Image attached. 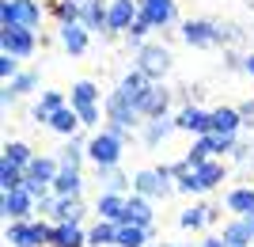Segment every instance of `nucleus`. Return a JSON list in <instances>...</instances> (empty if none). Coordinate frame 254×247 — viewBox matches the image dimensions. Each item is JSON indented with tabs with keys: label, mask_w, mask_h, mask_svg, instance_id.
<instances>
[{
	"label": "nucleus",
	"mask_w": 254,
	"mask_h": 247,
	"mask_svg": "<svg viewBox=\"0 0 254 247\" xmlns=\"http://www.w3.org/2000/svg\"><path fill=\"white\" fill-rule=\"evenodd\" d=\"M126 129H103V133H95V137L87 141V160L95 164V171H110V167H118L122 164V152H126Z\"/></svg>",
	"instance_id": "obj_1"
},
{
	"label": "nucleus",
	"mask_w": 254,
	"mask_h": 247,
	"mask_svg": "<svg viewBox=\"0 0 254 247\" xmlns=\"http://www.w3.org/2000/svg\"><path fill=\"white\" fill-rule=\"evenodd\" d=\"M224 179H228V167L212 156V160H205L201 167L179 175V179H175V190L179 194H205V190H212V186H220Z\"/></svg>",
	"instance_id": "obj_2"
},
{
	"label": "nucleus",
	"mask_w": 254,
	"mask_h": 247,
	"mask_svg": "<svg viewBox=\"0 0 254 247\" xmlns=\"http://www.w3.org/2000/svg\"><path fill=\"white\" fill-rule=\"evenodd\" d=\"M50 232L53 225H46V221H11L4 240L11 247H50Z\"/></svg>",
	"instance_id": "obj_3"
},
{
	"label": "nucleus",
	"mask_w": 254,
	"mask_h": 247,
	"mask_svg": "<svg viewBox=\"0 0 254 247\" xmlns=\"http://www.w3.org/2000/svg\"><path fill=\"white\" fill-rule=\"evenodd\" d=\"M171 179H175V171H171V167H144V171L133 175V190L156 202V198H167V194L175 190V186H171Z\"/></svg>",
	"instance_id": "obj_4"
},
{
	"label": "nucleus",
	"mask_w": 254,
	"mask_h": 247,
	"mask_svg": "<svg viewBox=\"0 0 254 247\" xmlns=\"http://www.w3.org/2000/svg\"><path fill=\"white\" fill-rule=\"evenodd\" d=\"M0 23L4 27H38L42 23V8L38 0H4L0 4Z\"/></svg>",
	"instance_id": "obj_5"
},
{
	"label": "nucleus",
	"mask_w": 254,
	"mask_h": 247,
	"mask_svg": "<svg viewBox=\"0 0 254 247\" xmlns=\"http://www.w3.org/2000/svg\"><path fill=\"white\" fill-rule=\"evenodd\" d=\"M106 122H110V129H126L129 133L140 122V110L126 91H110V99H106Z\"/></svg>",
	"instance_id": "obj_6"
},
{
	"label": "nucleus",
	"mask_w": 254,
	"mask_h": 247,
	"mask_svg": "<svg viewBox=\"0 0 254 247\" xmlns=\"http://www.w3.org/2000/svg\"><path fill=\"white\" fill-rule=\"evenodd\" d=\"M137 69L144 76H152V80H163L171 73V50L167 46H156V42L137 46Z\"/></svg>",
	"instance_id": "obj_7"
},
{
	"label": "nucleus",
	"mask_w": 254,
	"mask_h": 247,
	"mask_svg": "<svg viewBox=\"0 0 254 247\" xmlns=\"http://www.w3.org/2000/svg\"><path fill=\"white\" fill-rule=\"evenodd\" d=\"M34 205H38V198L27 194V186H19V190H8L0 198V213H4V221H31Z\"/></svg>",
	"instance_id": "obj_8"
},
{
	"label": "nucleus",
	"mask_w": 254,
	"mask_h": 247,
	"mask_svg": "<svg viewBox=\"0 0 254 247\" xmlns=\"http://www.w3.org/2000/svg\"><path fill=\"white\" fill-rule=\"evenodd\" d=\"M0 46H4V54L23 61L34 54V31L31 27H0Z\"/></svg>",
	"instance_id": "obj_9"
},
{
	"label": "nucleus",
	"mask_w": 254,
	"mask_h": 247,
	"mask_svg": "<svg viewBox=\"0 0 254 247\" xmlns=\"http://www.w3.org/2000/svg\"><path fill=\"white\" fill-rule=\"evenodd\" d=\"M182 38L193 50H209V46H220V34H216V23L209 19H186L182 23Z\"/></svg>",
	"instance_id": "obj_10"
},
{
	"label": "nucleus",
	"mask_w": 254,
	"mask_h": 247,
	"mask_svg": "<svg viewBox=\"0 0 254 247\" xmlns=\"http://www.w3.org/2000/svg\"><path fill=\"white\" fill-rule=\"evenodd\" d=\"M167 107H171V91H167L163 84H159V80L148 87V95H144V99L137 103L140 118H163V114H167Z\"/></svg>",
	"instance_id": "obj_11"
},
{
	"label": "nucleus",
	"mask_w": 254,
	"mask_h": 247,
	"mask_svg": "<svg viewBox=\"0 0 254 247\" xmlns=\"http://www.w3.org/2000/svg\"><path fill=\"white\" fill-rule=\"evenodd\" d=\"M140 15V4L137 0H110V23L106 31H129Z\"/></svg>",
	"instance_id": "obj_12"
},
{
	"label": "nucleus",
	"mask_w": 254,
	"mask_h": 247,
	"mask_svg": "<svg viewBox=\"0 0 254 247\" xmlns=\"http://www.w3.org/2000/svg\"><path fill=\"white\" fill-rule=\"evenodd\" d=\"M126 194H114V190H106L99 194V202H95V213L99 221H114V225H126Z\"/></svg>",
	"instance_id": "obj_13"
},
{
	"label": "nucleus",
	"mask_w": 254,
	"mask_h": 247,
	"mask_svg": "<svg viewBox=\"0 0 254 247\" xmlns=\"http://www.w3.org/2000/svg\"><path fill=\"white\" fill-rule=\"evenodd\" d=\"M175 126L182 129V133H209V110H201V107H193V103H186V107L175 114Z\"/></svg>",
	"instance_id": "obj_14"
},
{
	"label": "nucleus",
	"mask_w": 254,
	"mask_h": 247,
	"mask_svg": "<svg viewBox=\"0 0 254 247\" xmlns=\"http://www.w3.org/2000/svg\"><path fill=\"white\" fill-rule=\"evenodd\" d=\"M239 129H243V114H239V107L209 110V133H239Z\"/></svg>",
	"instance_id": "obj_15"
},
{
	"label": "nucleus",
	"mask_w": 254,
	"mask_h": 247,
	"mask_svg": "<svg viewBox=\"0 0 254 247\" xmlns=\"http://www.w3.org/2000/svg\"><path fill=\"white\" fill-rule=\"evenodd\" d=\"M137 4H140V15H144L152 27L175 23V0H137Z\"/></svg>",
	"instance_id": "obj_16"
},
{
	"label": "nucleus",
	"mask_w": 254,
	"mask_h": 247,
	"mask_svg": "<svg viewBox=\"0 0 254 247\" xmlns=\"http://www.w3.org/2000/svg\"><path fill=\"white\" fill-rule=\"evenodd\" d=\"M84 8H80V23H84L87 31H106V23H110V4L103 0H80Z\"/></svg>",
	"instance_id": "obj_17"
},
{
	"label": "nucleus",
	"mask_w": 254,
	"mask_h": 247,
	"mask_svg": "<svg viewBox=\"0 0 254 247\" xmlns=\"http://www.w3.org/2000/svg\"><path fill=\"white\" fill-rule=\"evenodd\" d=\"M61 46L68 50V57L87 54V27L84 23H61Z\"/></svg>",
	"instance_id": "obj_18"
},
{
	"label": "nucleus",
	"mask_w": 254,
	"mask_h": 247,
	"mask_svg": "<svg viewBox=\"0 0 254 247\" xmlns=\"http://www.w3.org/2000/svg\"><path fill=\"white\" fill-rule=\"evenodd\" d=\"M57 171H61V160H53V156H34V160L27 164V179H31V183H46V186H53Z\"/></svg>",
	"instance_id": "obj_19"
},
{
	"label": "nucleus",
	"mask_w": 254,
	"mask_h": 247,
	"mask_svg": "<svg viewBox=\"0 0 254 247\" xmlns=\"http://www.w3.org/2000/svg\"><path fill=\"white\" fill-rule=\"evenodd\" d=\"M84 244H87V232L80 225H57V221H53L50 247H84Z\"/></svg>",
	"instance_id": "obj_20"
},
{
	"label": "nucleus",
	"mask_w": 254,
	"mask_h": 247,
	"mask_svg": "<svg viewBox=\"0 0 254 247\" xmlns=\"http://www.w3.org/2000/svg\"><path fill=\"white\" fill-rule=\"evenodd\" d=\"M126 221H133V225H140V228H152V221H156V213H152V198L133 194V198L126 202Z\"/></svg>",
	"instance_id": "obj_21"
},
{
	"label": "nucleus",
	"mask_w": 254,
	"mask_h": 247,
	"mask_svg": "<svg viewBox=\"0 0 254 247\" xmlns=\"http://www.w3.org/2000/svg\"><path fill=\"white\" fill-rule=\"evenodd\" d=\"M152 84H156L152 76H144L140 69H133V73H126V76H122V84H118V91H126V95L133 99V103H140V99L148 95V87H152Z\"/></svg>",
	"instance_id": "obj_22"
},
{
	"label": "nucleus",
	"mask_w": 254,
	"mask_h": 247,
	"mask_svg": "<svg viewBox=\"0 0 254 247\" xmlns=\"http://www.w3.org/2000/svg\"><path fill=\"white\" fill-rule=\"evenodd\" d=\"M216 156V145H212V133H201V137L193 141V149L182 156V164H186V171H193V167H201L205 160H212Z\"/></svg>",
	"instance_id": "obj_23"
},
{
	"label": "nucleus",
	"mask_w": 254,
	"mask_h": 247,
	"mask_svg": "<svg viewBox=\"0 0 254 247\" xmlns=\"http://www.w3.org/2000/svg\"><path fill=\"white\" fill-rule=\"evenodd\" d=\"M80 186H84V175L76 171V167H61L57 179H53V194H57V198H76Z\"/></svg>",
	"instance_id": "obj_24"
},
{
	"label": "nucleus",
	"mask_w": 254,
	"mask_h": 247,
	"mask_svg": "<svg viewBox=\"0 0 254 247\" xmlns=\"http://www.w3.org/2000/svg\"><path fill=\"white\" fill-rule=\"evenodd\" d=\"M80 126H84V122H80V114H76L72 103H68V107H61V110L50 118V129H53V133H61V137H76V129H80Z\"/></svg>",
	"instance_id": "obj_25"
},
{
	"label": "nucleus",
	"mask_w": 254,
	"mask_h": 247,
	"mask_svg": "<svg viewBox=\"0 0 254 247\" xmlns=\"http://www.w3.org/2000/svg\"><path fill=\"white\" fill-rule=\"evenodd\" d=\"M212 221H216V209H209V205H190V209H182V213H179V225L190 228V232L212 225Z\"/></svg>",
	"instance_id": "obj_26"
},
{
	"label": "nucleus",
	"mask_w": 254,
	"mask_h": 247,
	"mask_svg": "<svg viewBox=\"0 0 254 247\" xmlns=\"http://www.w3.org/2000/svg\"><path fill=\"white\" fill-rule=\"evenodd\" d=\"M224 205H228L232 213H239V217L254 213V186H235V190H228L224 194Z\"/></svg>",
	"instance_id": "obj_27"
},
{
	"label": "nucleus",
	"mask_w": 254,
	"mask_h": 247,
	"mask_svg": "<svg viewBox=\"0 0 254 247\" xmlns=\"http://www.w3.org/2000/svg\"><path fill=\"white\" fill-rule=\"evenodd\" d=\"M80 217H84L80 194H76V198H57V209H53V221H57V225H80Z\"/></svg>",
	"instance_id": "obj_28"
},
{
	"label": "nucleus",
	"mask_w": 254,
	"mask_h": 247,
	"mask_svg": "<svg viewBox=\"0 0 254 247\" xmlns=\"http://www.w3.org/2000/svg\"><path fill=\"white\" fill-rule=\"evenodd\" d=\"M148 232L152 228H140L133 221H126V225H118V244L114 247H144L148 244Z\"/></svg>",
	"instance_id": "obj_29"
},
{
	"label": "nucleus",
	"mask_w": 254,
	"mask_h": 247,
	"mask_svg": "<svg viewBox=\"0 0 254 247\" xmlns=\"http://www.w3.org/2000/svg\"><path fill=\"white\" fill-rule=\"evenodd\" d=\"M220 240L228 247H254V236H251V228H247V221L239 217V221H232V225L220 232Z\"/></svg>",
	"instance_id": "obj_30"
},
{
	"label": "nucleus",
	"mask_w": 254,
	"mask_h": 247,
	"mask_svg": "<svg viewBox=\"0 0 254 247\" xmlns=\"http://www.w3.org/2000/svg\"><path fill=\"white\" fill-rule=\"evenodd\" d=\"M61 107H68L61 91H46V95L38 99V107H34V118L42 122V126H50V118H53V114H57Z\"/></svg>",
	"instance_id": "obj_31"
},
{
	"label": "nucleus",
	"mask_w": 254,
	"mask_h": 247,
	"mask_svg": "<svg viewBox=\"0 0 254 247\" xmlns=\"http://www.w3.org/2000/svg\"><path fill=\"white\" fill-rule=\"evenodd\" d=\"M38 87V76L34 73H19L15 80H8V87H4V103H11V99H19V95H27V91H34Z\"/></svg>",
	"instance_id": "obj_32"
},
{
	"label": "nucleus",
	"mask_w": 254,
	"mask_h": 247,
	"mask_svg": "<svg viewBox=\"0 0 254 247\" xmlns=\"http://www.w3.org/2000/svg\"><path fill=\"white\" fill-rule=\"evenodd\" d=\"M87 244L91 247H114L118 244V225L114 221H99V225L87 232Z\"/></svg>",
	"instance_id": "obj_33"
},
{
	"label": "nucleus",
	"mask_w": 254,
	"mask_h": 247,
	"mask_svg": "<svg viewBox=\"0 0 254 247\" xmlns=\"http://www.w3.org/2000/svg\"><path fill=\"white\" fill-rule=\"evenodd\" d=\"M171 129H179V126H175V118H167V114H163V118H148V129H144V145H148V149H156V145L167 137Z\"/></svg>",
	"instance_id": "obj_34"
},
{
	"label": "nucleus",
	"mask_w": 254,
	"mask_h": 247,
	"mask_svg": "<svg viewBox=\"0 0 254 247\" xmlns=\"http://www.w3.org/2000/svg\"><path fill=\"white\" fill-rule=\"evenodd\" d=\"M23 183H27V171L15 167V164H8V160H0V190H4V194H8V190H19Z\"/></svg>",
	"instance_id": "obj_35"
},
{
	"label": "nucleus",
	"mask_w": 254,
	"mask_h": 247,
	"mask_svg": "<svg viewBox=\"0 0 254 247\" xmlns=\"http://www.w3.org/2000/svg\"><path fill=\"white\" fill-rule=\"evenodd\" d=\"M68 103L72 107H87V103H99V87L91 80H76L72 91H68Z\"/></svg>",
	"instance_id": "obj_36"
},
{
	"label": "nucleus",
	"mask_w": 254,
	"mask_h": 247,
	"mask_svg": "<svg viewBox=\"0 0 254 247\" xmlns=\"http://www.w3.org/2000/svg\"><path fill=\"white\" fill-rule=\"evenodd\" d=\"M84 156H87V145H80L76 137H68V145L61 149V156H57V160H61V167H76V171H80Z\"/></svg>",
	"instance_id": "obj_37"
},
{
	"label": "nucleus",
	"mask_w": 254,
	"mask_h": 247,
	"mask_svg": "<svg viewBox=\"0 0 254 247\" xmlns=\"http://www.w3.org/2000/svg\"><path fill=\"white\" fill-rule=\"evenodd\" d=\"M4 160H8V164H15V167H23V171H27V164L34 160V152L27 149L23 141H8V145H4Z\"/></svg>",
	"instance_id": "obj_38"
},
{
	"label": "nucleus",
	"mask_w": 254,
	"mask_h": 247,
	"mask_svg": "<svg viewBox=\"0 0 254 247\" xmlns=\"http://www.w3.org/2000/svg\"><path fill=\"white\" fill-rule=\"evenodd\" d=\"M80 8H84L80 0H57V4H53V15L61 23H80Z\"/></svg>",
	"instance_id": "obj_39"
},
{
	"label": "nucleus",
	"mask_w": 254,
	"mask_h": 247,
	"mask_svg": "<svg viewBox=\"0 0 254 247\" xmlns=\"http://www.w3.org/2000/svg\"><path fill=\"white\" fill-rule=\"evenodd\" d=\"M0 76H4V80H15V76H19V57L0 54Z\"/></svg>",
	"instance_id": "obj_40"
},
{
	"label": "nucleus",
	"mask_w": 254,
	"mask_h": 247,
	"mask_svg": "<svg viewBox=\"0 0 254 247\" xmlns=\"http://www.w3.org/2000/svg\"><path fill=\"white\" fill-rule=\"evenodd\" d=\"M148 31H152V23L144 19V15H137V23H133V27H129L126 34H129V42L137 46V42H140V38H144V34H148Z\"/></svg>",
	"instance_id": "obj_41"
},
{
	"label": "nucleus",
	"mask_w": 254,
	"mask_h": 247,
	"mask_svg": "<svg viewBox=\"0 0 254 247\" xmlns=\"http://www.w3.org/2000/svg\"><path fill=\"white\" fill-rule=\"evenodd\" d=\"M76 114H80V122H84V126H99V103H87V107H76Z\"/></svg>",
	"instance_id": "obj_42"
},
{
	"label": "nucleus",
	"mask_w": 254,
	"mask_h": 247,
	"mask_svg": "<svg viewBox=\"0 0 254 247\" xmlns=\"http://www.w3.org/2000/svg\"><path fill=\"white\" fill-rule=\"evenodd\" d=\"M103 175H106V179H110V183H106V186H110V190H114V194H126L129 179H126V175H118V167H110V171H103Z\"/></svg>",
	"instance_id": "obj_43"
},
{
	"label": "nucleus",
	"mask_w": 254,
	"mask_h": 247,
	"mask_svg": "<svg viewBox=\"0 0 254 247\" xmlns=\"http://www.w3.org/2000/svg\"><path fill=\"white\" fill-rule=\"evenodd\" d=\"M239 114H243V126H247V129H254V99H247L243 107H239Z\"/></svg>",
	"instance_id": "obj_44"
},
{
	"label": "nucleus",
	"mask_w": 254,
	"mask_h": 247,
	"mask_svg": "<svg viewBox=\"0 0 254 247\" xmlns=\"http://www.w3.org/2000/svg\"><path fill=\"white\" fill-rule=\"evenodd\" d=\"M197 247H228V244H224L220 236H212V240H201V244H197Z\"/></svg>",
	"instance_id": "obj_45"
},
{
	"label": "nucleus",
	"mask_w": 254,
	"mask_h": 247,
	"mask_svg": "<svg viewBox=\"0 0 254 247\" xmlns=\"http://www.w3.org/2000/svg\"><path fill=\"white\" fill-rule=\"evenodd\" d=\"M243 73H247V76H254V54H247V57H243Z\"/></svg>",
	"instance_id": "obj_46"
},
{
	"label": "nucleus",
	"mask_w": 254,
	"mask_h": 247,
	"mask_svg": "<svg viewBox=\"0 0 254 247\" xmlns=\"http://www.w3.org/2000/svg\"><path fill=\"white\" fill-rule=\"evenodd\" d=\"M243 221H247V228H251V236H254V213H247Z\"/></svg>",
	"instance_id": "obj_47"
},
{
	"label": "nucleus",
	"mask_w": 254,
	"mask_h": 247,
	"mask_svg": "<svg viewBox=\"0 0 254 247\" xmlns=\"http://www.w3.org/2000/svg\"><path fill=\"white\" fill-rule=\"evenodd\" d=\"M156 247H190V244H156Z\"/></svg>",
	"instance_id": "obj_48"
},
{
	"label": "nucleus",
	"mask_w": 254,
	"mask_h": 247,
	"mask_svg": "<svg viewBox=\"0 0 254 247\" xmlns=\"http://www.w3.org/2000/svg\"><path fill=\"white\" fill-rule=\"evenodd\" d=\"M243 4H247V8H251V11H254V0H243Z\"/></svg>",
	"instance_id": "obj_49"
}]
</instances>
